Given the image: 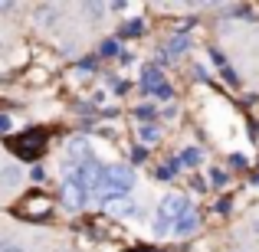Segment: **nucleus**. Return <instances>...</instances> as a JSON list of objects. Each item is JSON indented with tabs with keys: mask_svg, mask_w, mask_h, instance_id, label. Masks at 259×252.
Returning a JSON list of instances; mask_svg holds the SVG:
<instances>
[{
	"mask_svg": "<svg viewBox=\"0 0 259 252\" xmlns=\"http://www.w3.org/2000/svg\"><path fill=\"white\" fill-rule=\"evenodd\" d=\"M13 10V4H10V0H0V13H10Z\"/></svg>",
	"mask_w": 259,
	"mask_h": 252,
	"instance_id": "6ab92c4d",
	"label": "nucleus"
},
{
	"mask_svg": "<svg viewBox=\"0 0 259 252\" xmlns=\"http://www.w3.org/2000/svg\"><path fill=\"white\" fill-rule=\"evenodd\" d=\"M0 252H26V249H20V246H4Z\"/></svg>",
	"mask_w": 259,
	"mask_h": 252,
	"instance_id": "aec40b11",
	"label": "nucleus"
},
{
	"mask_svg": "<svg viewBox=\"0 0 259 252\" xmlns=\"http://www.w3.org/2000/svg\"><path fill=\"white\" fill-rule=\"evenodd\" d=\"M99 56H105V59L118 56V39H105V43H102V49H99Z\"/></svg>",
	"mask_w": 259,
	"mask_h": 252,
	"instance_id": "ddd939ff",
	"label": "nucleus"
},
{
	"mask_svg": "<svg viewBox=\"0 0 259 252\" xmlns=\"http://www.w3.org/2000/svg\"><path fill=\"white\" fill-rule=\"evenodd\" d=\"M200 161H203V151H200V147H184L181 158H174V164H177V170H181V167H197Z\"/></svg>",
	"mask_w": 259,
	"mask_h": 252,
	"instance_id": "6e6552de",
	"label": "nucleus"
},
{
	"mask_svg": "<svg viewBox=\"0 0 259 252\" xmlns=\"http://www.w3.org/2000/svg\"><path fill=\"white\" fill-rule=\"evenodd\" d=\"M210 180H213L217 187H223V183H227V174H223L220 167H213V170H210Z\"/></svg>",
	"mask_w": 259,
	"mask_h": 252,
	"instance_id": "2eb2a0df",
	"label": "nucleus"
},
{
	"mask_svg": "<svg viewBox=\"0 0 259 252\" xmlns=\"http://www.w3.org/2000/svg\"><path fill=\"white\" fill-rule=\"evenodd\" d=\"M66 154H69L72 164H89V161H95V151H92V141L85 138V134H76V138H69V144H66Z\"/></svg>",
	"mask_w": 259,
	"mask_h": 252,
	"instance_id": "39448f33",
	"label": "nucleus"
},
{
	"mask_svg": "<svg viewBox=\"0 0 259 252\" xmlns=\"http://www.w3.org/2000/svg\"><path fill=\"white\" fill-rule=\"evenodd\" d=\"M102 170H105V164H99V161H89V164H79L72 167V183H79V187L85 190V193H95L102 183Z\"/></svg>",
	"mask_w": 259,
	"mask_h": 252,
	"instance_id": "7ed1b4c3",
	"label": "nucleus"
},
{
	"mask_svg": "<svg viewBox=\"0 0 259 252\" xmlns=\"http://www.w3.org/2000/svg\"><path fill=\"white\" fill-rule=\"evenodd\" d=\"M135 187V170L132 164H108L102 170V183L95 190V200H108V196H128Z\"/></svg>",
	"mask_w": 259,
	"mask_h": 252,
	"instance_id": "f257e3e1",
	"label": "nucleus"
},
{
	"mask_svg": "<svg viewBox=\"0 0 259 252\" xmlns=\"http://www.w3.org/2000/svg\"><path fill=\"white\" fill-rule=\"evenodd\" d=\"M102 10H105L102 4H89V13H95V17H102Z\"/></svg>",
	"mask_w": 259,
	"mask_h": 252,
	"instance_id": "a211bd4d",
	"label": "nucleus"
},
{
	"mask_svg": "<svg viewBox=\"0 0 259 252\" xmlns=\"http://www.w3.org/2000/svg\"><path fill=\"white\" fill-rule=\"evenodd\" d=\"M141 30H145V26H141V20H128V23H121L118 36H138Z\"/></svg>",
	"mask_w": 259,
	"mask_h": 252,
	"instance_id": "9d476101",
	"label": "nucleus"
},
{
	"mask_svg": "<svg viewBox=\"0 0 259 252\" xmlns=\"http://www.w3.org/2000/svg\"><path fill=\"white\" fill-rule=\"evenodd\" d=\"M132 161H135V164H141V161H145V147H135V151H132Z\"/></svg>",
	"mask_w": 259,
	"mask_h": 252,
	"instance_id": "dca6fc26",
	"label": "nucleus"
},
{
	"mask_svg": "<svg viewBox=\"0 0 259 252\" xmlns=\"http://www.w3.org/2000/svg\"><path fill=\"white\" fill-rule=\"evenodd\" d=\"M194 229H197V213L190 210V213L184 216V220H177L174 226H171V233H174V236H190Z\"/></svg>",
	"mask_w": 259,
	"mask_h": 252,
	"instance_id": "1a4fd4ad",
	"label": "nucleus"
},
{
	"mask_svg": "<svg viewBox=\"0 0 259 252\" xmlns=\"http://www.w3.org/2000/svg\"><path fill=\"white\" fill-rule=\"evenodd\" d=\"M158 138H161L158 125H141V141H145V144H154Z\"/></svg>",
	"mask_w": 259,
	"mask_h": 252,
	"instance_id": "9b49d317",
	"label": "nucleus"
},
{
	"mask_svg": "<svg viewBox=\"0 0 259 252\" xmlns=\"http://www.w3.org/2000/svg\"><path fill=\"white\" fill-rule=\"evenodd\" d=\"M187 213H190V200H187V196H184V193H167L164 200H161V207H158L154 229H158V233H167V229H171L177 220H184Z\"/></svg>",
	"mask_w": 259,
	"mask_h": 252,
	"instance_id": "f03ea898",
	"label": "nucleus"
},
{
	"mask_svg": "<svg viewBox=\"0 0 259 252\" xmlns=\"http://www.w3.org/2000/svg\"><path fill=\"white\" fill-rule=\"evenodd\" d=\"M141 85H145V92H151L154 98H171V85L164 82L161 69H145V79H141Z\"/></svg>",
	"mask_w": 259,
	"mask_h": 252,
	"instance_id": "0eeeda50",
	"label": "nucleus"
},
{
	"mask_svg": "<svg viewBox=\"0 0 259 252\" xmlns=\"http://www.w3.org/2000/svg\"><path fill=\"white\" fill-rule=\"evenodd\" d=\"M184 49H187V39H184V36H174L171 43H167V56H174V59L181 56Z\"/></svg>",
	"mask_w": 259,
	"mask_h": 252,
	"instance_id": "f8f14e48",
	"label": "nucleus"
},
{
	"mask_svg": "<svg viewBox=\"0 0 259 252\" xmlns=\"http://www.w3.org/2000/svg\"><path fill=\"white\" fill-rule=\"evenodd\" d=\"M10 131V118H7V115H0V134H7Z\"/></svg>",
	"mask_w": 259,
	"mask_h": 252,
	"instance_id": "f3484780",
	"label": "nucleus"
},
{
	"mask_svg": "<svg viewBox=\"0 0 259 252\" xmlns=\"http://www.w3.org/2000/svg\"><path fill=\"white\" fill-rule=\"evenodd\" d=\"M85 200H89V193L79 183H72V180H66L63 187H59V203H63L69 213H79V210L85 207Z\"/></svg>",
	"mask_w": 259,
	"mask_h": 252,
	"instance_id": "20e7f679",
	"label": "nucleus"
},
{
	"mask_svg": "<svg viewBox=\"0 0 259 252\" xmlns=\"http://www.w3.org/2000/svg\"><path fill=\"white\" fill-rule=\"evenodd\" d=\"M53 17H56V7H39V10H36V23H50V20Z\"/></svg>",
	"mask_w": 259,
	"mask_h": 252,
	"instance_id": "4468645a",
	"label": "nucleus"
},
{
	"mask_svg": "<svg viewBox=\"0 0 259 252\" xmlns=\"http://www.w3.org/2000/svg\"><path fill=\"white\" fill-rule=\"evenodd\" d=\"M99 203L112 216H118V220H132V216H138V203H135L132 196H108V200H99Z\"/></svg>",
	"mask_w": 259,
	"mask_h": 252,
	"instance_id": "423d86ee",
	"label": "nucleus"
}]
</instances>
